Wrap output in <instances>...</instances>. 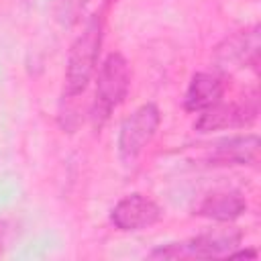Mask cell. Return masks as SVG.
I'll list each match as a JSON object with an SVG mask.
<instances>
[{"label":"cell","mask_w":261,"mask_h":261,"mask_svg":"<svg viewBox=\"0 0 261 261\" xmlns=\"http://www.w3.org/2000/svg\"><path fill=\"white\" fill-rule=\"evenodd\" d=\"M100 45H102V20L100 16H92L88 18L82 33L71 43L67 67H65L63 98H75L84 94L96 69Z\"/></svg>","instance_id":"6da1fadb"},{"label":"cell","mask_w":261,"mask_h":261,"mask_svg":"<svg viewBox=\"0 0 261 261\" xmlns=\"http://www.w3.org/2000/svg\"><path fill=\"white\" fill-rule=\"evenodd\" d=\"M130 86V69L120 53H110L100 65L96 94L92 104V118L100 126L116 106L122 104Z\"/></svg>","instance_id":"7a4b0ae2"},{"label":"cell","mask_w":261,"mask_h":261,"mask_svg":"<svg viewBox=\"0 0 261 261\" xmlns=\"http://www.w3.org/2000/svg\"><path fill=\"white\" fill-rule=\"evenodd\" d=\"M241 230L234 226L214 228L202 232L184 243H171L149 253L151 259H210V257H228L241 243Z\"/></svg>","instance_id":"3957f363"},{"label":"cell","mask_w":261,"mask_h":261,"mask_svg":"<svg viewBox=\"0 0 261 261\" xmlns=\"http://www.w3.org/2000/svg\"><path fill=\"white\" fill-rule=\"evenodd\" d=\"M159 122L161 114L155 104H143L130 116L124 118L118 133V153L122 161L130 163L143 153V149L155 137Z\"/></svg>","instance_id":"277c9868"},{"label":"cell","mask_w":261,"mask_h":261,"mask_svg":"<svg viewBox=\"0 0 261 261\" xmlns=\"http://www.w3.org/2000/svg\"><path fill=\"white\" fill-rule=\"evenodd\" d=\"M257 112H259L257 94H251L245 100L230 102V104H222L220 100L218 104L210 106L200 114L194 128L198 133H212V130H224V128L249 126L257 118Z\"/></svg>","instance_id":"5b68a950"},{"label":"cell","mask_w":261,"mask_h":261,"mask_svg":"<svg viewBox=\"0 0 261 261\" xmlns=\"http://www.w3.org/2000/svg\"><path fill=\"white\" fill-rule=\"evenodd\" d=\"M161 218V208L143 194L122 198L110 212V220L120 230H141Z\"/></svg>","instance_id":"8992f818"},{"label":"cell","mask_w":261,"mask_h":261,"mask_svg":"<svg viewBox=\"0 0 261 261\" xmlns=\"http://www.w3.org/2000/svg\"><path fill=\"white\" fill-rule=\"evenodd\" d=\"M259 157V137L245 135V137H230L216 143L210 163L212 165H253Z\"/></svg>","instance_id":"52a82bcc"},{"label":"cell","mask_w":261,"mask_h":261,"mask_svg":"<svg viewBox=\"0 0 261 261\" xmlns=\"http://www.w3.org/2000/svg\"><path fill=\"white\" fill-rule=\"evenodd\" d=\"M247 210V202L241 192L237 190H222V192H212L208 194L198 206L196 212L198 216L212 218L218 222H230L239 218Z\"/></svg>","instance_id":"ba28073f"},{"label":"cell","mask_w":261,"mask_h":261,"mask_svg":"<svg viewBox=\"0 0 261 261\" xmlns=\"http://www.w3.org/2000/svg\"><path fill=\"white\" fill-rule=\"evenodd\" d=\"M224 94V80L216 73L200 71L192 77L186 92V110L204 112L210 106L218 104Z\"/></svg>","instance_id":"9c48e42d"},{"label":"cell","mask_w":261,"mask_h":261,"mask_svg":"<svg viewBox=\"0 0 261 261\" xmlns=\"http://www.w3.org/2000/svg\"><path fill=\"white\" fill-rule=\"evenodd\" d=\"M77 2H80V4H84V2H88V0H77Z\"/></svg>","instance_id":"30bf717a"}]
</instances>
